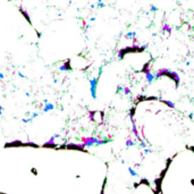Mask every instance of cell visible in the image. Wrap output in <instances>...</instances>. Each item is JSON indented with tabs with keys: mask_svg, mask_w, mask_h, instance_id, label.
Returning <instances> with one entry per match:
<instances>
[{
	"mask_svg": "<svg viewBox=\"0 0 194 194\" xmlns=\"http://www.w3.org/2000/svg\"><path fill=\"white\" fill-rule=\"evenodd\" d=\"M110 140H100L95 136H84L81 138V143L83 144L84 148L86 146H92V145H102L108 143Z\"/></svg>",
	"mask_w": 194,
	"mask_h": 194,
	"instance_id": "6da1fadb",
	"label": "cell"
},
{
	"mask_svg": "<svg viewBox=\"0 0 194 194\" xmlns=\"http://www.w3.org/2000/svg\"><path fill=\"white\" fill-rule=\"evenodd\" d=\"M101 76V69L99 71V75L94 78H91L90 80V91H91V95L93 99H97V87L99 84V80H100Z\"/></svg>",
	"mask_w": 194,
	"mask_h": 194,
	"instance_id": "7a4b0ae2",
	"label": "cell"
},
{
	"mask_svg": "<svg viewBox=\"0 0 194 194\" xmlns=\"http://www.w3.org/2000/svg\"><path fill=\"white\" fill-rule=\"evenodd\" d=\"M14 146H32V148H39V145L33 142H20V141H14L5 144V148H14Z\"/></svg>",
	"mask_w": 194,
	"mask_h": 194,
	"instance_id": "3957f363",
	"label": "cell"
},
{
	"mask_svg": "<svg viewBox=\"0 0 194 194\" xmlns=\"http://www.w3.org/2000/svg\"><path fill=\"white\" fill-rule=\"evenodd\" d=\"M57 138H60V135L59 134H54L52 135L51 137L48 140L47 142H44L42 144V148H46V149H58V144L56 143V140Z\"/></svg>",
	"mask_w": 194,
	"mask_h": 194,
	"instance_id": "277c9868",
	"label": "cell"
},
{
	"mask_svg": "<svg viewBox=\"0 0 194 194\" xmlns=\"http://www.w3.org/2000/svg\"><path fill=\"white\" fill-rule=\"evenodd\" d=\"M71 69H73V66H71V64H70V59H67L59 67V70H61V71H70Z\"/></svg>",
	"mask_w": 194,
	"mask_h": 194,
	"instance_id": "5b68a950",
	"label": "cell"
},
{
	"mask_svg": "<svg viewBox=\"0 0 194 194\" xmlns=\"http://www.w3.org/2000/svg\"><path fill=\"white\" fill-rule=\"evenodd\" d=\"M18 10L20 12V14H22V15L24 16V18H25L26 20H27V23L30 24V25H32V20H31V17H30V14L27 13V10L24 8L23 6H19L18 7Z\"/></svg>",
	"mask_w": 194,
	"mask_h": 194,
	"instance_id": "8992f818",
	"label": "cell"
},
{
	"mask_svg": "<svg viewBox=\"0 0 194 194\" xmlns=\"http://www.w3.org/2000/svg\"><path fill=\"white\" fill-rule=\"evenodd\" d=\"M52 109H54V104L53 103H50V102H47L42 110H43V112H48V111L52 110Z\"/></svg>",
	"mask_w": 194,
	"mask_h": 194,
	"instance_id": "52a82bcc",
	"label": "cell"
},
{
	"mask_svg": "<svg viewBox=\"0 0 194 194\" xmlns=\"http://www.w3.org/2000/svg\"><path fill=\"white\" fill-rule=\"evenodd\" d=\"M2 110H3V108H2V106L0 104V117H1V115H2Z\"/></svg>",
	"mask_w": 194,
	"mask_h": 194,
	"instance_id": "ba28073f",
	"label": "cell"
},
{
	"mask_svg": "<svg viewBox=\"0 0 194 194\" xmlns=\"http://www.w3.org/2000/svg\"><path fill=\"white\" fill-rule=\"evenodd\" d=\"M18 75H19L20 77H23V78H25V77H26V76H24V75H23L22 73H20V71H18Z\"/></svg>",
	"mask_w": 194,
	"mask_h": 194,
	"instance_id": "9c48e42d",
	"label": "cell"
},
{
	"mask_svg": "<svg viewBox=\"0 0 194 194\" xmlns=\"http://www.w3.org/2000/svg\"><path fill=\"white\" fill-rule=\"evenodd\" d=\"M3 77H5V76H3V74L0 73V78H3Z\"/></svg>",
	"mask_w": 194,
	"mask_h": 194,
	"instance_id": "30bf717a",
	"label": "cell"
}]
</instances>
